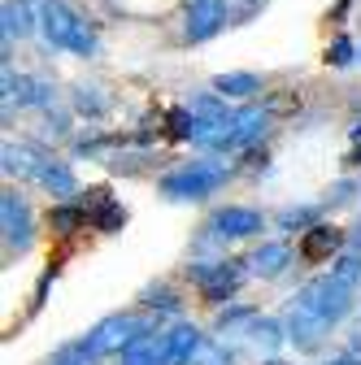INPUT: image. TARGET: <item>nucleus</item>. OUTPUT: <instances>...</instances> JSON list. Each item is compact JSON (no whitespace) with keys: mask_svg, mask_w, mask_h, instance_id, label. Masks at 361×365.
Here are the masks:
<instances>
[{"mask_svg":"<svg viewBox=\"0 0 361 365\" xmlns=\"http://www.w3.org/2000/svg\"><path fill=\"white\" fill-rule=\"evenodd\" d=\"M35 18H39V31H44V39H49L53 48L78 53V57H92V53H96V35H92V26L78 22L66 0H44Z\"/></svg>","mask_w":361,"mask_h":365,"instance_id":"obj_1","label":"nucleus"},{"mask_svg":"<svg viewBox=\"0 0 361 365\" xmlns=\"http://www.w3.org/2000/svg\"><path fill=\"white\" fill-rule=\"evenodd\" d=\"M222 182H227V165H218V161H192L183 170H174L161 178V196L166 200H205L213 196Z\"/></svg>","mask_w":361,"mask_h":365,"instance_id":"obj_2","label":"nucleus"},{"mask_svg":"<svg viewBox=\"0 0 361 365\" xmlns=\"http://www.w3.org/2000/svg\"><path fill=\"white\" fill-rule=\"evenodd\" d=\"M300 309H309V313H318L322 322H340V317L352 309V287L348 283H340L335 274H318V279H309L296 296H292Z\"/></svg>","mask_w":361,"mask_h":365,"instance_id":"obj_3","label":"nucleus"},{"mask_svg":"<svg viewBox=\"0 0 361 365\" xmlns=\"http://www.w3.org/2000/svg\"><path fill=\"white\" fill-rule=\"evenodd\" d=\"M153 322L148 317H135V313H113L105 317L101 327H92V335H87V344L96 348V356H113V352H126L140 335H148Z\"/></svg>","mask_w":361,"mask_h":365,"instance_id":"obj_4","label":"nucleus"},{"mask_svg":"<svg viewBox=\"0 0 361 365\" xmlns=\"http://www.w3.org/2000/svg\"><path fill=\"white\" fill-rule=\"evenodd\" d=\"M188 274H192V283L200 287V296L209 300V304H222V300H231L235 296V287H240V261H213V265H188Z\"/></svg>","mask_w":361,"mask_h":365,"instance_id":"obj_5","label":"nucleus"},{"mask_svg":"<svg viewBox=\"0 0 361 365\" xmlns=\"http://www.w3.org/2000/svg\"><path fill=\"white\" fill-rule=\"evenodd\" d=\"M0 226H5L9 252H26V248H31V240H35V217H31V205H26L18 192H5V196H0Z\"/></svg>","mask_w":361,"mask_h":365,"instance_id":"obj_6","label":"nucleus"},{"mask_svg":"<svg viewBox=\"0 0 361 365\" xmlns=\"http://www.w3.org/2000/svg\"><path fill=\"white\" fill-rule=\"evenodd\" d=\"M265 226V217L257 213V209H244V205H231V209H218L213 217H209V231L218 235V240H248V235H257Z\"/></svg>","mask_w":361,"mask_h":365,"instance_id":"obj_7","label":"nucleus"},{"mask_svg":"<svg viewBox=\"0 0 361 365\" xmlns=\"http://www.w3.org/2000/svg\"><path fill=\"white\" fill-rule=\"evenodd\" d=\"M327 331H331V322H322L318 313H309V309H300V304L292 300V309H288V339H292L296 348L313 352V348L327 339Z\"/></svg>","mask_w":361,"mask_h":365,"instance_id":"obj_8","label":"nucleus"},{"mask_svg":"<svg viewBox=\"0 0 361 365\" xmlns=\"http://www.w3.org/2000/svg\"><path fill=\"white\" fill-rule=\"evenodd\" d=\"M227 26V0H192L188 5V39L200 43Z\"/></svg>","mask_w":361,"mask_h":365,"instance_id":"obj_9","label":"nucleus"},{"mask_svg":"<svg viewBox=\"0 0 361 365\" xmlns=\"http://www.w3.org/2000/svg\"><path fill=\"white\" fill-rule=\"evenodd\" d=\"M265 126H270V113H265L261 105H248V109H240V113L231 118V140H227V153L257 144L261 135H265Z\"/></svg>","mask_w":361,"mask_h":365,"instance_id":"obj_10","label":"nucleus"},{"mask_svg":"<svg viewBox=\"0 0 361 365\" xmlns=\"http://www.w3.org/2000/svg\"><path fill=\"white\" fill-rule=\"evenodd\" d=\"M83 209H87V226H96V231H118V226L126 222V213H122V205L109 196V192H87V200H83Z\"/></svg>","mask_w":361,"mask_h":365,"instance_id":"obj_11","label":"nucleus"},{"mask_svg":"<svg viewBox=\"0 0 361 365\" xmlns=\"http://www.w3.org/2000/svg\"><path fill=\"white\" fill-rule=\"evenodd\" d=\"M205 335L192 327V322H178L174 331H166V352H170V365H192V356L200 352Z\"/></svg>","mask_w":361,"mask_h":365,"instance_id":"obj_12","label":"nucleus"},{"mask_svg":"<svg viewBox=\"0 0 361 365\" xmlns=\"http://www.w3.org/2000/svg\"><path fill=\"white\" fill-rule=\"evenodd\" d=\"M122 365H170V352H166V335L148 331L140 335L126 352H122Z\"/></svg>","mask_w":361,"mask_h":365,"instance_id":"obj_13","label":"nucleus"},{"mask_svg":"<svg viewBox=\"0 0 361 365\" xmlns=\"http://www.w3.org/2000/svg\"><path fill=\"white\" fill-rule=\"evenodd\" d=\"M340 244H344V235L335 231V226H322V222H318V226H309V231H305L300 257H305V261H327Z\"/></svg>","mask_w":361,"mask_h":365,"instance_id":"obj_14","label":"nucleus"},{"mask_svg":"<svg viewBox=\"0 0 361 365\" xmlns=\"http://www.w3.org/2000/svg\"><path fill=\"white\" fill-rule=\"evenodd\" d=\"M39 182H44V187H49V196H57V200H74V196H78V178H74V170H70L66 161H44Z\"/></svg>","mask_w":361,"mask_h":365,"instance_id":"obj_15","label":"nucleus"},{"mask_svg":"<svg viewBox=\"0 0 361 365\" xmlns=\"http://www.w3.org/2000/svg\"><path fill=\"white\" fill-rule=\"evenodd\" d=\"M288 261H292V248H288V244H261V248L248 257L253 274H261V279H279V274L288 269Z\"/></svg>","mask_w":361,"mask_h":365,"instance_id":"obj_16","label":"nucleus"},{"mask_svg":"<svg viewBox=\"0 0 361 365\" xmlns=\"http://www.w3.org/2000/svg\"><path fill=\"white\" fill-rule=\"evenodd\" d=\"M49 105V87L44 83H35V78H26V74H9L5 70V105Z\"/></svg>","mask_w":361,"mask_h":365,"instance_id":"obj_17","label":"nucleus"},{"mask_svg":"<svg viewBox=\"0 0 361 365\" xmlns=\"http://www.w3.org/2000/svg\"><path fill=\"white\" fill-rule=\"evenodd\" d=\"M39 170H44V157L35 153V148H26V144H5V174L14 178H39Z\"/></svg>","mask_w":361,"mask_h":365,"instance_id":"obj_18","label":"nucleus"},{"mask_svg":"<svg viewBox=\"0 0 361 365\" xmlns=\"http://www.w3.org/2000/svg\"><path fill=\"white\" fill-rule=\"evenodd\" d=\"M248 339H253L261 352H275L288 335H283V327L275 322V317H253V322H248Z\"/></svg>","mask_w":361,"mask_h":365,"instance_id":"obj_19","label":"nucleus"},{"mask_svg":"<svg viewBox=\"0 0 361 365\" xmlns=\"http://www.w3.org/2000/svg\"><path fill=\"white\" fill-rule=\"evenodd\" d=\"M35 22H39V18H31V9L22 5V0H18V5H14V0L5 5V39H22V35H31Z\"/></svg>","mask_w":361,"mask_h":365,"instance_id":"obj_20","label":"nucleus"},{"mask_svg":"<svg viewBox=\"0 0 361 365\" xmlns=\"http://www.w3.org/2000/svg\"><path fill=\"white\" fill-rule=\"evenodd\" d=\"M213 91L222 101H227V96H253V91H257V74H218Z\"/></svg>","mask_w":361,"mask_h":365,"instance_id":"obj_21","label":"nucleus"},{"mask_svg":"<svg viewBox=\"0 0 361 365\" xmlns=\"http://www.w3.org/2000/svg\"><path fill=\"white\" fill-rule=\"evenodd\" d=\"M318 217H322V209L318 205H292V209H283L279 213V226H283V231H305V226H318Z\"/></svg>","mask_w":361,"mask_h":365,"instance_id":"obj_22","label":"nucleus"},{"mask_svg":"<svg viewBox=\"0 0 361 365\" xmlns=\"http://www.w3.org/2000/svg\"><path fill=\"white\" fill-rule=\"evenodd\" d=\"M49 365H96V348L87 344V339H74V344H66Z\"/></svg>","mask_w":361,"mask_h":365,"instance_id":"obj_23","label":"nucleus"},{"mask_svg":"<svg viewBox=\"0 0 361 365\" xmlns=\"http://www.w3.org/2000/svg\"><path fill=\"white\" fill-rule=\"evenodd\" d=\"M331 274L340 283H348V287H357V279H361V252L352 248V252H340L335 257V265H331Z\"/></svg>","mask_w":361,"mask_h":365,"instance_id":"obj_24","label":"nucleus"},{"mask_svg":"<svg viewBox=\"0 0 361 365\" xmlns=\"http://www.w3.org/2000/svg\"><path fill=\"white\" fill-rule=\"evenodd\" d=\"M192 365H231V352L222 344H200V352L192 356Z\"/></svg>","mask_w":361,"mask_h":365,"instance_id":"obj_25","label":"nucleus"},{"mask_svg":"<svg viewBox=\"0 0 361 365\" xmlns=\"http://www.w3.org/2000/svg\"><path fill=\"white\" fill-rule=\"evenodd\" d=\"M352 53H357V48H352V39L340 35L331 48H327V61H331V66H352Z\"/></svg>","mask_w":361,"mask_h":365,"instance_id":"obj_26","label":"nucleus"},{"mask_svg":"<svg viewBox=\"0 0 361 365\" xmlns=\"http://www.w3.org/2000/svg\"><path fill=\"white\" fill-rule=\"evenodd\" d=\"M92 87H78V109L83 113H105V101H96V96H87Z\"/></svg>","mask_w":361,"mask_h":365,"instance_id":"obj_27","label":"nucleus"},{"mask_svg":"<svg viewBox=\"0 0 361 365\" xmlns=\"http://www.w3.org/2000/svg\"><path fill=\"white\" fill-rule=\"evenodd\" d=\"M148 304H153V309H170V313L178 309V300H174L166 287H161V292H148Z\"/></svg>","mask_w":361,"mask_h":365,"instance_id":"obj_28","label":"nucleus"},{"mask_svg":"<svg viewBox=\"0 0 361 365\" xmlns=\"http://www.w3.org/2000/svg\"><path fill=\"white\" fill-rule=\"evenodd\" d=\"M352 192H357V182H352V178H344V182H335L331 200H335V205H344V200H352Z\"/></svg>","mask_w":361,"mask_h":365,"instance_id":"obj_29","label":"nucleus"},{"mask_svg":"<svg viewBox=\"0 0 361 365\" xmlns=\"http://www.w3.org/2000/svg\"><path fill=\"white\" fill-rule=\"evenodd\" d=\"M348 348H352V352H357V356H361V322H357V327H352V335H348Z\"/></svg>","mask_w":361,"mask_h":365,"instance_id":"obj_30","label":"nucleus"},{"mask_svg":"<svg viewBox=\"0 0 361 365\" xmlns=\"http://www.w3.org/2000/svg\"><path fill=\"white\" fill-rule=\"evenodd\" d=\"M331 365H361V356L352 352V356H340V361H331Z\"/></svg>","mask_w":361,"mask_h":365,"instance_id":"obj_31","label":"nucleus"},{"mask_svg":"<svg viewBox=\"0 0 361 365\" xmlns=\"http://www.w3.org/2000/svg\"><path fill=\"white\" fill-rule=\"evenodd\" d=\"M352 248L361 252V226H357V231H352Z\"/></svg>","mask_w":361,"mask_h":365,"instance_id":"obj_32","label":"nucleus"},{"mask_svg":"<svg viewBox=\"0 0 361 365\" xmlns=\"http://www.w3.org/2000/svg\"><path fill=\"white\" fill-rule=\"evenodd\" d=\"M270 365H283V361H270Z\"/></svg>","mask_w":361,"mask_h":365,"instance_id":"obj_33","label":"nucleus"},{"mask_svg":"<svg viewBox=\"0 0 361 365\" xmlns=\"http://www.w3.org/2000/svg\"><path fill=\"white\" fill-rule=\"evenodd\" d=\"M248 5H253V0H248Z\"/></svg>","mask_w":361,"mask_h":365,"instance_id":"obj_34","label":"nucleus"}]
</instances>
